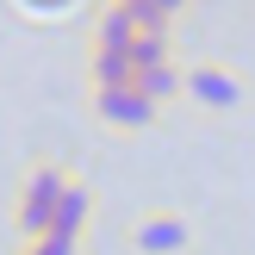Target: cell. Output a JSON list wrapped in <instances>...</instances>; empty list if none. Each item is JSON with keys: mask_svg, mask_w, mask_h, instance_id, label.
Returning a JSON list of instances; mask_svg holds the SVG:
<instances>
[{"mask_svg": "<svg viewBox=\"0 0 255 255\" xmlns=\"http://www.w3.org/2000/svg\"><path fill=\"white\" fill-rule=\"evenodd\" d=\"M181 100H193L206 119H237L249 106V81L231 69V62H187L181 69Z\"/></svg>", "mask_w": 255, "mask_h": 255, "instance_id": "6da1fadb", "label": "cell"}, {"mask_svg": "<svg viewBox=\"0 0 255 255\" xmlns=\"http://www.w3.org/2000/svg\"><path fill=\"white\" fill-rule=\"evenodd\" d=\"M75 174L62 168V162H37L31 174L19 181V206H12V224H19L25 243H37V237H50V212H56L62 187H69Z\"/></svg>", "mask_w": 255, "mask_h": 255, "instance_id": "7a4b0ae2", "label": "cell"}, {"mask_svg": "<svg viewBox=\"0 0 255 255\" xmlns=\"http://www.w3.org/2000/svg\"><path fill=\"white\" fill-rule=\"evenodd\" d=\"M131 249L137 255H187L193 249V218L174 212V206H149L131 224Z\"/></svg>", "mask_w": 255, "mask_h": 255, "instance_id": "3957f363", "label": "cell"}, {"mask_svg": "<svg viewBox=\"0 0 255 255\" xmlns=\"http://www.w3.org/2000/svg\"><path fill=\"white\" fill-rule=\"evenodd\" d=\"M94 119L112 131H149L162 119V106H149L137 87H112V94H94Z\"/></svg>", "mask_w": 255, "mask_h": 255, "instance_id": "277c9868", "label": "cell"}, {"mask_svg": "<svg viewBox=\"0 0 255 255\" xmlns=\"http://www.w3.org/2000/svg\"><path fill=\"white\" fill-rule=\"evenodd\" d=\"M87 224H94V187H87V181H69V187H62V199H56V212H50V231L81 243Z\"/></svg>", "mask_w": 255, "mask_h": 255, "instance_id": "5b68a950", "label": "cell"}, {"mask_svg": "<svg viewBox=\"0 0 255 255\" xmlns=\"http://www.w3.org/2000/svg\"><path fill=\"white\" fill-rule=\"evenodd\" d=\"M131 87L149 100V106H174V100H181V56L156 62V69H137V75H131Z\"/></svg>", "mask_w": 255, "mask_h": 255, "instance_id": "8992f818", "label": "cell"}, {"mask_svg": "<svg viewBox=\"0 0 255 255\" xmlns=\"http://www.w3.org/2000/svg\"><path fill=\"white\" fill-rule=\"evenodd\" d=\"M125 12H131L137 37H174V25H181V6L174 0H125Z\"/></svg>", "mask_w": 255, "mask_h": 255, "instance_id": "52a82bcc", "label": "cell"}, {"mask_svg": "<svg viewBox=\"0 0 255 255\" xmlns=\"http://www.w3.org/2000/svg\"><path fill=\"white\" fill-rule=\"evenodd\" d=\"M131 50H94L87 56V81H94V94H112V87H131Z\"/></svg>", "mask_w": 255, "mask_h": 255, "instance_id": "ba28073f", "label": "cell"}, {"mask_svg": "<svg viewBox=\"0 0 255 255\" xmlns=\"http://www.w3.org/2000/svg\"><path fill=\"white\" fill-rule=\"evenodd\" d=\"M131 12H125V0H112V6H100L94 19V50H131Z\"/></svg>", "mask_w": 255, "mask_h": 255, "instance_id": "9c48e42d", "label": "cell"}, {"mask_svg": "<svg viewBox=\"0 0 255 255\" xmlns=\"http://www.w3.org/2000/svg\"><path fill=\"white\" fill-rule=\"evenodd\" d=\"M25 255H81V243H75V237H37V243H25Z\"/></svg>", "mask_w": 255, "mask_h": 255, "instance_id": "30bf717a", "label": "cell"}]
</instances>
